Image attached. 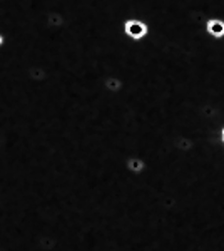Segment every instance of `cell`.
<instances>
[{"instance_id": "2", "label": "cell", "mask_w": 224, "mask_h": 251, "mask_svg": "<svg viewBox=\"0 0 224 251\" xmlns=\"http://www.w3.org/2000/svg\"><path fill=\"white\" fill-rule=\"evenodd\" d=\"M207 30L214 37H221V35H224V22H221V20H209L207 22Z\"/></svg>"}, {"instance_id": "1", "label": "cell", "mask_w": 224, "mask_h": 251, "mask_svg": "<svg viewBox=\"0 0 224 251\" xmlns=\"http://www.w3.org/2000/svg\"><path fill=\"white\" fill-rule=\"evenodd\" d=\"M125 34L134 40H139L148 35V25L141 20H127L124 25Z\"/></svg>"}, {"instance_id": "4", "label": "cell", "mask_w": 224, "mask_h": 251, "mask_svg": "<svg viewBox=\"0 0 224 251\" xmlns=\"http://www.w3.org/2000/svg\"><path fill=\"white\" fill-rule=\"evenodd\" d=\"M223 134H224V132H223Z\"/></svg>"}, {"instance_id": "3", "label": "cell", "mask_w": 224, "mask_h": 251, "mask_svg": "<svg viewBox=\"0 0 224 251\" xmlns=\"http://www.w3.org/2000/svg\"><path fill=\"white\" fill-rule=\"evenodd\" d=\"M2 42H3V37H2V35H0V46H2Z\"/></svg>"}]
</instances>
